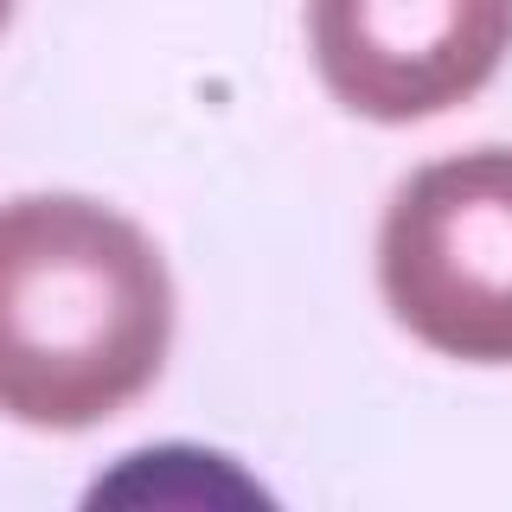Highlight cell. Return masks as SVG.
Returning <instances> with one entry per match:
<instances>
[{
    "mask_svg": "<svg viewBox=\"0 0 512 512\" xmlns=\"http://www.w3.org/2000/svg\"><path fill=\"white\" fill-rule=\"evenodd\" d=\"M13 20V0H0V26H7Z\"/></svg>",
    "mask_w": 512,
    "mask_h": 512,
    "instance_id": "obj_4",
    "label": "cell"
},
{
    "mask_svg": "<svg viewBox=\"0 0 512 512\" xmlns=\"http://www.w3.org/2000/svg\"><path fill=\"white\" fill-rule=\"evenodd\" d=\"M173 276L154 237L77 192L0 205V416L96 429L160 378Z\"/></svg>",
    "mask_w": 512,
    "mask_h": 512,
    "instance_id": "obj_1",
    "label": "cell"
},
{
    "mask_svg": "<svg viewBox=\"0 0 512 512\" xmlns=\"http://www.w3.org/2000/svg\"><path fill=\"white\" fill-rule=\"evenodd\" d=\"M314 71L365 122H429L493 84L512 0H308Z\"/></svg>",
    "mask_w": 512,
    "mask_h": 512,
    "instance_id": "obj_3",
    "label": "cell"
},
{
    "mask_svg": "<svg viewBox=\"0 0 512 512\" xmlns=\"http://www.w3.org/2000/svg\"><path fill=\"white\" fill-rule=\"evenodd\" d=\"M378 282L397 327L429 352L512 365V148L410 173L378 231Z\"/></svg>",
    "mask_w": 512,
    "mask_h": 512,
    "instance_id": "obj_2",
    "label": "cell"
}]
</instances>
